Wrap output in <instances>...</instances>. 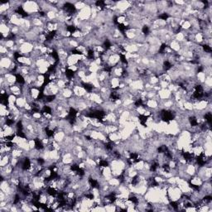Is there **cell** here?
<instances>
[{
  "label": "cell",
  "instance_id": "1",
  "mask_svg": "<svg viewBox=\"0 0 212 212\" xmlns=\"http://www.w3.org/2000/svg\"><path fill=\"white\" fill-rule=\"evenodd\" d=\"M13 60H12L9 57L1 58V61H0V66H0V68H4V69H7L9 71L12 63H13Z\"/></svg>",
  "mask_w": 212,
  "mask_h": 212
}]
</instances>
